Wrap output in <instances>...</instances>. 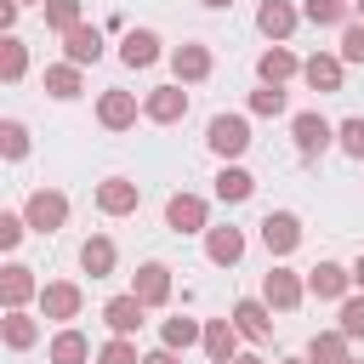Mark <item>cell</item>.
Segmentation results:
<instances>
[{
  "label": "cell",
  "instance_id": "6da1fadb",
  "mask_svg": "<svg viewBox=\"0 0 364 364\" xmlns=\"http://www.w3.org/2000/svg\"><path fill=\"white\" fill-rule=\"evenodd\" d=\"M205 148L228 165V159H239L245 148H250V119L245 114H216L210 125H205Z\"/></svg>",
  "mask_w": 364,
  "mask_h": 364
},
{
  "label": "cell",
  "instance_id": "7a4b0ae2",
  "mask_svg": "<svg viewBox=\"0 0 364 364\" xmlns=\"http://www.w3.org/2000/svg\"><path fill=\"white\" fill-rule=\"evenodd\" d=\"M290 142H296L301 159H318L324 148H336V125H330L318 108H301V114L290 119Z\"/></svg>",
  "mask_w": 364,
  "mask_h": 364
},
{
  "label": "cell",
  "instance_id": "3957f363",
  "mask_svg": "<svg viewBox=\"0 0 364 364\" xmlns=\"http://www.w3.org/2000/svg\"><path fill=\"white\" fill-rule=\"evenodd\" d=\"M262 301H267L273 313H296V307L307 301V279H301L296 267H267V273H262Z\"/></svg>",
  "mask_w": 364,
  "mask_h": 364
},
{
  "label": "cell",
  "instance_id": "277c9868",
  "mask_svg": "<svg viewBox=\"0 0 364 364\" xmlns=\"http://www.w3.org/2000/svg\"><path fill=\"white\" fill-rule=\"evenodd\" d=\"M80 313H85V290H80L74 279H51V284H40V318L68 324V318H80Z\"/></svg>",
  "mask_w": 364,
  "mask_h": 364
},
{
  "label": "cell",
  "instance_id": "5b68a950",
  "mask_svg": "<svg viewBox=\"0 0 364 364\" xmlns=\"http://www.w3.org/2000/svg\"><path fill=\"white\" fill-rule=\"evenodd\" d=\"M23 216H28L34 233H57V228L68 222V193H63V188H34L28 205H23Z\"/></svg>",
  "mask_w": 364,
  "mask_h": 364
},
{
  "label": "cell",
  "instance_id": "8992f818",
  "mask_svg": "<svg viewBox=\"0 0 364 364\" xmlns=\"http://www.w3.org/2000/svg\"><path fill=\"white\" fill-rule=\"evenodd\" d=\"M142 119H154V125H182V119H188V91H182V80L154 85V91L142 97Z\"/></svg>",
  "mask_w": 364,
  "mask_h": 364
},
{
  "label": "cell",
  "instance_id": "52a82bcc",
  "mask_svg": "<svg viewBox=\"0 0 364 364\" xmlns=\"http://www.w3.org/2000/svg\"><path fill=\"white\" fill-rule=\"evenodd\" d=\"M136 114H142V102H136V91H125V85H108V91L97 97V125H102V131H131Z\"/></svg>",
  "mask_w": 364,
  "mask_h": 364
},
{
  "label": "cell",
  "instance_id": "ba28073f",
  "mask_svg": "<svg viewBox=\"0 0 364 364\" xmlns=\"http://www.w3.org/2000/svg\"><path fill=\"white\" fill-rule=\"evenodd\" d=\"M341 80H347V63H341V51H313V57L301 63V85H307V91H318V97L341 91Z\"/></svg>",
  "mask_w": 364,
  "mask_h": 364
},
{
  "label": "cell",
  "instance_id": "9c48e42d",
  "mask_svg": "<svg viewBox=\"0 0 364 364\" xmlns=\"http://www.w3.org/2000/svg\"><path fill=\"white\" fill-rule=\"evenodd\" d=\"M165 228L171 233H205L210 228V205L199 193H171L165 199Z\"/></svg>",
  "mask_w": 364,
  "mask_h": 364
},
{
  "label": "cell",
  "instance_id": "30bf717a",
  "mask_svg": "<svg viewBox=\"0 0 364 364\" xmlns=\"http://www.w3.org/2000/svg\"><path fill=\"white\" fill-rule=\"evenodd\" d=\"M210 68H216L210 46H199V40H182V46H171V74H176L182 85H199V80H210Z\"/></svg>",
  "mask_w": 364,
  "mask_h": 364
},
{
  "label": "cell",
  "instance_id": "8fae6325",
  "mask_svg": "<svg viewBox=\"0 0 364 364\" xmlns=\"http://www.w3.org/2000/svg\"><path fill=\"white\" fill-rule=\"evenodd\" d=\"M136 205H142V182H131V176L97 182V210L102 216H136Z\"/></svg>",
  "mask_w": 364,
  "mask_h": 364
},
{
  "label": "cell",
  "instance_id": "7c38bea8",
  "mask_svg": "<svg viewBox=\"0 0 364 364\" xmlns=\"http://www.w3.org/2000/svg\"><path fill=\"white\" fill-rule=\"evenodd\" d=\"M262 245H267V256H290L301 245V216L296 210H267L262 216Z\"/></svg>",
  "mask_w": 364,
  "mask_h": 364
},
{
  "label": "cell",
  "instance_id": "4fadbf2b",
  "mask_svg": "<svg viewBox=\"0 0 364 364\" xmlns=\"http://www.w3.org/2000/svg\"><path fill=\"white\" fill-rule=\"evenodd\" d=\"M142 313H148V301H142L136 290H125V296H108V301H102V324H108L114 336H136V330H142Z\"/></svg>",
  "mask_w": 364,
  "mask_h": 364
},
{
  "label": "cell",
  "instance_id": "5bb4252c",
  "mask_svg": "<svg viewBox=\"0 0 364 364\" xmlns=\"http://www.w3.org/2000/svg\"><path fill=\"white\" fill-rule=\"evenodd\" d=\"M228 318L239 324V336H245V341H267V336H273V307H267L262 296H239Z\"/></svg>",
  "mask_w": 364,
  "mask_h": 364
},
{
  "label": "cell",
  "instance_id": "9a60e30c",
  "mask_svg": "<svg viewBox=\"0 0 364 364\" xmlns=\"http://www.w3.org/2000/svg\"><path fill=\"white\" fill-rule=\"evenodd\" d=\"M159 57H165V40L154 28H125V40H119V63L125 68H154Z\"/></svg>",
  "mask_w": 364,
  "mask_h": 364
},
{
  "label": "cell",
  "instance_id": "2e32d148",
  "mask_svg": "<svg viewBox=\"0 0 364 364\" xmlns=\"http://www.w3.org/2000/svg\"><path fill=\"white\" fill-rule=\"evenodd\" d=\"M347 290H353V267H341V262H318L307 273V296H318V301H347Z\"/></svg>",
  "mask_w": 364,
  "mask_h": 364
},
{
  "label": "cell",
  "instance_id": "e0dca14e",
  "mask_svg": "<svg viewBox=\"0 0 364 364\" xmlns=\"http://www.w3.org/2000/svg\"><path fill=\"white\" fill-rule=\"evenodd\" d=\"M28 301H40V279H34V267H23V262L0 267V307H28Z\"/></svg>",
  "mask_w": 364,
  "mask_h": 364
},
{
  "label": "cell",
  "instance_id": "ac0fdd59",
  "mask_svg": "<svg viewBox=\"0 0 364 364\" xmlns=\"http://www.w3.org/2000/svg\"><path fill=\"white\" fill-rule=\"evenodd\" d=\"M239 341H245V336H239V324H233V318H210L199 347H205V358H210V364H233V358H239Z\"/></svg>",
  "mask_w": 364,
  "mask_h": 364
},
{
  "label": "cell",
  "instance_id": "d6986e66",
  "mask_svg": "<svg viewBox=\"0 0 364 364\" xmlns=\"http://www.w3.org/2000/svg\"><path fill=\"white\" fill-rule=\"evenodd\" d=\"M296 23H301V11H296L290 0H262V6H256V28H262L273 46H279V40H290V34H296Z\"/></svg>",
  "mask_w": 364,
  "mask_h": 364
},
{
  "label": "cell",
  "instance_id": "ffe728a7",
  "mask_svg": "<svg viewBox=\"0 0 364 364\" xmlns=\"http://www.w3.org/2000/svg\"><path fill=\"white\" fill-rule=\"evenodd\" d=\"M256 74H262V85H284V80H296V74H301V57L279 40V46H267V51L256 57Z\"/></svg>",
  "mask_w": 364,
  "mask_h": 364
},
{
  "label": "cell",
  "instance_id": "44dd1931",
  "mask_svg": "<svg viewBox=\"0 0 364 364\" xmlns=\"http://www.w3.org/2000/svg\"><path fill=\"white\" fill-rule=\"evenodd\" d=\"M0 341H6L11 353H28V347L40 341V318H34L28 307H6V318H0Z\"/></svg>",
  "mask_w": 364,
  "mask_h": 364
},
{
  "label": "cell",
  "instance_id": "7402d4cb",
  "mask_svg": "<svg viewBox=\"0 0 364 364\" xmlns=\"http://www.w3.org/2000/svg\"><path fill=\"white\" fill-rule=\"evenodd\" d=\"M63 57H68V63H80V68H91V63L102 57V28H91V23H74V28L63 34Z\"/></svg>",
  "mask_w": 364,
  "mask_h": 364
},
{
  "label": "cell",
  "instance_id": "603a6c76",
  "mask_svg": "<svg viewBox=\"0 0 364 364\" xmlns=\"http://www.w3.org/2000/svg\"><path fill=\"white\" fill-rule=\"evenodd\" d=\"M205 256L216 262V267H239V256H245V233L228 222V228H205Z\"/></svg>",
  "mask_w": 364,
  "mask_h": 364
},
{
  "label": "cell",
  "instance_id": "cb8c5ba5",
  "mask_svg": "<svg viewBox=\"0 0 364 364\" xmlns=\"http://www.w3.org/2000/svg\"><path fill=\"white\" fill-rule=\"evenodd\" d=\"M80 267H85L91 279H114V267H119V250H114V239H108V233H91V239L80 245Z\"/></svg>",
  "mask_w": 364,
  "mask_h": 364
},
{
  "label": "cell",
  "instance_id": "d4e9b609",
  "mask_svg": "<svg viewBox=\"0 0 364 364\" xmlns=\"http://www.w3.org/2000/svg\"><path fill=\"white\" fill-rule=\"evenodd\" d=\"M131 290H136L148 307H165V301H171V267H165V262H142L136 279H131Z\"/></svg>",
  "mask_w": 364,
  "mask_h": 364
},
{
  "label": "cell",
  "instance_id": "484cf974",
  "mask_svg": "<svg viewBox=\"0 0 364 364\" xmlns=\"http://www.w3.org/2000/svg\"><path fill=\"white\" fill-rule=\"evenodd\" d=\"M46 358H51V364H91L97 353H91V341H85V330H74V324H63V330L51 336V347H46Z\"/></svg>",
  "mask_w": 364,
  "mask_h": 364
},
{
  "label": "cell",
  "instance_id": "4316f807",
  "mask_svg": "<svg viewBox=\"0 0 364 364\" xmlns=\"http://www.w3.org/2000/svg\"><path fill=\"white\" fill-rule=\"evenodd\" d=\"M307 364H353V336L347 330H318L307 341Z\"/></svg>",
  "mask_w": 364,
  "mask_h": 364
},
{
  "label": "cell",
  "instance_id": "83f0119b",
  "mask_svg": "<svg viewBox=\"0 0 364 364\" xmlns=\"http://www.w3.org/2000/svg\"><path fill=\"white\" fill-rule=\"evenodd\" d=\"M250 193H256V176H250L239 159H228V165L216 171V199H222V205H245Z\"/></svg>",
  "mask_w": 364,
  "mask_h": 364
},
{
  "label": "cell",
  "instance_id": "f1b7e54d",
  "mask_svg": "<svg viewBox=\"0 0 364 364\" xmlns=\"http://www.w3.org/2000/svg\"><path fill=\"white\" fill-rule=\"evenodd\" d=\"M46 91H51L57 102H74V97L85 91V68H80V63H68V57H63V63H51V68H46Z\"/></svg>",
  "mask_w": 364,
  "mask_h": 364
},
{
  "label": "cell",
  "instance_id": "f546056e",
  "mask_svg": "<svg viewBox=\"0 0 364 364\" xmlns=\"http://www.w3.org/2000/svg\"><path fill=\"white\" fill-rule=\"evenodd\" d=\"M199 341H205V324H199V318H182V313H176V318H165V324H159V347L188 353V347H199Z\"/></svg>",
  "mask_w": 364,
  "mask_h": 364
},
{
  "label": "cell",
  "instance_id": "4dcf8cb0",
  "mask_svg": "<svg viewBox=\"0 0 364 364\" xmlns=\"http://www.w3.org/2000/svg\"><path fill=\"white\" fill-rule=\"evenodd\" d=\"M301 17H307L313 28H347V23H353V0H307Z\"/></svg>",
  "mask_w": 364,
  "mask_h": 364
},
{
  "label": "cell",
  "instance_id": "1f68e13d",
  "mask_svg": "<svg viewBox=\"0 0 364 364\" xmlns=\"http://www.w3.org/2000/svg\"><path fill=\"white\" fill-rule=\"evenodd\" d=\"M23 74H28V46H23L17 34H0V80L17 85Z\"/></svg>",
  "mask_w": 364,
  "mask_h": 364
},
{
  "label": "cell",
  "instance_id": "d6a6232c",
  "mask_svg": "<svg viewBox=\"0 0 364 364\" xmlns=\"http://www.w3.org/2000/svg\"><path fill=\"white\" fill-rule=\"evenodd\" d=\"M40 17H46V28H51V34H68L74 23H85V6H80V0H46V6H40Z\"/></svg>",
  "mask_w": 364,
  "mask_h": 364
},
{
  "label": "cell",
  "instance_id": "836d02e7",
  "mask_svg": "<svg viewBox=\"0 0 364 364\" xmlns=\"http://www.w3.org/2000/svg\"><path fill=\"white\" fill-rule=\"evenodd\" d=\"M336 148H341L347 159H358V165H364V114H347V119L336 125Z\"/></svg>",
  "mask_w": 364,
  "mask_h": 364
},
{
  "label": "cell",
  "instance_id": "e575fe53",
  "mask_svg": "<svg viewBox=\"0 0 364 364\" xmlns=\"http://www.w3.org/2000/svg\"><path fill=\"white\" fill-rule=\"evenodd\" d=\"M23 154H28V125H23V119H0V159L17 165Z\"/></svg>",
  "mask_w": 364,
  "mask_h": 364
},
{
  "label": "cell",
  "instance_id": "d590c367",
  "mask_svg": "<svg viewBox=\"0 0 364 364\" xmlns=\"http://www.w3.org/2000/svg\"><path fill=\"white\" fill-rule=\"evenodd\" d=\"M91 364H142V353H136V341L131 336H108L102 347H97V358Z\"/></svg>",
  "mask_w": 364,
  "mask_h": 364
},
{
  "label": "cell",
  "instance_id": "8d00e7d4",
  "mask_svg": "<svg viewBox=\"0 0 364 364\" xmlns=\"http://www.w3.org/2000/svg\"><path fill=\"white\" fill-rule=\"evenodd\" d=\"M250 114L256 119H279L284 114V85H256L250 91Z\"/></svg>",
  "mask_w": 364,
  "mask_h": 364
},
{
  "label": "cell",
  "instance_id": "74e56055",
  "mask_svg": "<svg viewBox=\"0 0 364 364\" xmlns=\"http://www.w3.org/2000/svg\"><path fill=\"white\" fill-rule=\"evenodd\" d=\"M336 307H341V313H336V318H341L336 330H347L353 341H364V290H358V296H347V301H336Z\"/></svg>",
  "mask_w": 364,
  "mask_h": 364
},
{
  "label": "cell",
  "instance_id": "f35d334b",
  "mask_svg": "<svg viewBox=\"0 0 364 364\" xmlns=\"http://www.w3.org/2000/svg\"><path fill=\"white\" fill-rule=\"evenodd\" d=\"M23 233H34V228H28V216H23V210H0V250H17V245H23Z\"/></svg>",
  "mask_w": 364,
  "mask_h": 364
},
{
  "label": "cell",
  "instance_id": "ab89813d",
  "mask_svg": "<svg viewBox=\"0 0 364 364\" xmlns=\"http://www.w3.org/2000/svg\"><path fill=\"white\" fill-rule=\"evenodd\" d=\"M341 63H364V23L358 17L341 28Z\"/></svg>",
  "mask_w": 364,
  "mask_h": 364
},
{
  "label": "cell",
  "instance_id": "60d3db41",
  "mask_svg": "<svg viewBox=\"0 0 364 364\" xmlns=\"http://www.w3.org/2000/svg\"><path fill=\"white\" fill-rule=\"evenodd\" d=\"M142 364H182V353L176 347H154V353H142Z\"/></svg>",
  "mask_w": 364,
  "mask_h": 364
},
{
  "label": "cell",
  "instance_id": "b9f144b4",
  "mask_svg": "<svg viewBox=\"0 0 364 364\" xmlns=\"http://www.w3.org/2000/svg\"><path fill=\"white\" fill-rule=\"evenodd\" d=\"M17 11H23V6H17V0H0V28H6V34H11V28H17Z\"/></svg>",
  "mask_w": 364,
  "mask_h": 364
},
{
  "label": "cell",
  "instance_id": "7bdbcfd3",
  "mask_svg": "<svg viewBox=\"0 0 364 364\" xmlns=\"http://www.w3.org/2000/svg\"><path fill=\"white\" fill-rule=\"evenodd\" d=\"M353 290H364V256L353 262Z\"/></svg>",
  "mask_w": 364,
  "mask_h": 364
},
{
  "label": "cell",
  "instance_id": "ee69618b",
  "mask_svg": "<svg viewBox=\"0 0 364 364\" xmlns=\"http://www.w3.org/2000/svg\"><path fill=\"white\" fill-rule=\"evenodd\" d=\"M233 364H267V358H256V353H239V358H233Z\"/></svg>",
  "mask_w": 364,
  "mask_h": 364
},
{
  "label": "cell",
  "instance_id": "f6af8a7d",
  "mask_svg": "<svg viewBox=\"0 0 364 364\" xmlns=\"http://www.w3.org/2000/svg\"><path fill=\"white\" fill-rule=\"evenodd\" d=\"M199 6H210V11H222V6H233V0H199Z\"/></svg>",
  "mask_w": 364,
  "mask_h": 364
},
{
  "label": "cell",
  "instance_id": "bcb514c9",
  "mask_svg": "<svg viewBox=\"0 0 364 364\" xmlns=\"http://www.w3.org/2000/svg\"><path fill=\"white\" fill-rule=\"evenodd\" d=\"M353 17H358V23H364V0H353Z\"/></svg>",
  "mask_w": 364,
  "mask_h": 364
},
{
  "label": "cell",
  "instance_id": "7dc6e473",
  "mask_svg": "<svg viewBox=\"0 0 364 364\" xmlns=\"http://www.w3.org/2000/svg\"><path fill=\"white\" fill-rule=\"evenodd\" d=\"M17 6H46V0H17Z\"/></svg>",
  "mask_w": 364,
  "mask_h": 364
},
{
  "label": "cell",
  "instance_id": "c3c4849f",
  "mask_svg": "<svg viewBox=\"0 0 364 364\" xmlns=\"http://www.w3.org/2000/svg\"><path fill=\"white\" fill-rule=\"evenodd\" d=\"M279 364H307V358H279Z\"/></svg>",
  "mask_w": 364,
  "mask_h": 364
},
{
  "label": "cell",
  "instance_id": "681fc988",
  "mask_svg": "<svg viewBox=\"0 0 364 364\" xmlns=\"http://www.w3.org/2000/svg\"><path fill=\"white\" fill-rule=\"evenodd\" d=\"M353 364H358V358H353Z\"/></svg>",
  "mask_w": 364,
  "mask_h": 364
}]
</instances>
